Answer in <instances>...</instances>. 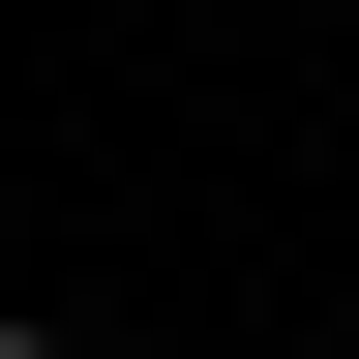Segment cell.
I'll return each mask as SVG.
<instances>
[{
  "instance_id": "1",
  "label": "cell",
  "mask_w": 359,
  "mask_h": 359,
  "mask_svg": "<svg viewBox=\"0 0 359 359\" xmlns=\"http://www.w3.org/2000/svg\"><path fill=\"white\" fill-rule=\"evenodd\" d=\"M0 359H60V330H30V299H0Z\"/></svg>"
}]
</instances>
